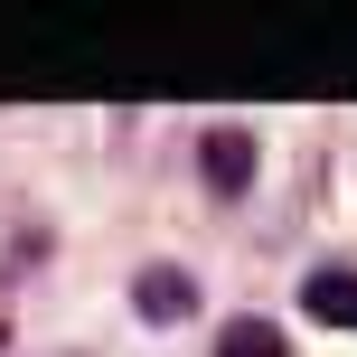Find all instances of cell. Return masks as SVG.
Listing matches in <instances>:
<instances>
[{"mask_svg":"<svg viewBox=\"0 0 357 357\" xmlns=\"http://www.w3.org/2000/svg\"><path fill=\"white\" fill-rule=\"evenodd\" d=\"M245 178H254V142H245V132H207V188H245Z\"/></svg>","mask_w":357,"mask_h":357,"instance_id":"obj_1","label":"cell"},{"mask_svg":"<svg viewBox=\"0 0 357 357\" xmlns=\"http://www.w3.org/2000/svg\"><path fill=\"white\" fill-rule=\"evenodd\" d=\"M301 301H310V320H329V329H357V282H348V273H320V282H310Z\"/></svg>","mask_w":357,"mask_h":357,"instance_id":"obj_2","label":"cell"},{"mask_svg":"<svg viewBox=\"0 0 357 357\" xmlns=\"http://www.w3.org/2000/svg\"><path fill=\"white\" fill-rule=\"evenodd\" d=\"M216 357H291V348H282L273 320H226V329H216Z\"/></svg>","mask_w":357,"mask_h":357,"instance_id":"obj_3","label":"cell"},{"mask_svg":"<svg viewBox=\"0 0 357 357\" xmlns=\"http://www.w3.org/2000/svg\"><path fill=\"white\" fill-rule=\"evenodd\" d=\"M142 301H151V320H178V310H188V273H151Z\"/></svg>","mask_w":357,"mask_h":357,"instance_id":"obj_4","label":"cell"}]
</instances>
